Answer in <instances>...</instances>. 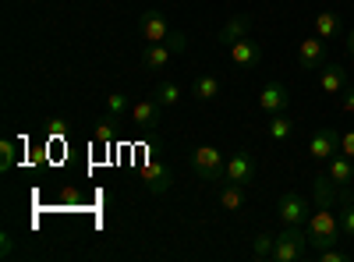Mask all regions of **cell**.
<instances>
[{
	"label": "cell",
	"instance_id": "24",
	"mask_svg": "<svg viewBox=\"0 0 354 262\" xmlns=\"http://www.w3.org/2000/svg\"><path fill=\"white\" fill-rule=\"evenodd\" d=\"M117 124H121V118H106L96 124V142H113V131H117Z\"/></svg>",
	"mask_w": 354,
	"mask_h": 262
},
{
	"label": "cell",
	"instance_id": "12",
	"mask_svg": "<svg viewBox=\"0 0 354 262\" xmlns=\"http://www.w3.org/2000/svg\"><path fill=\"white\" fill-rule=\"evenodd\" d=\"M142 181H145V191L163 195V191H170V185H174V170H170L167 163H149V167L142 170Z\"/></svg>",
	"mask_w": 354,
	"mask_h": 262
},
{
	"label": "cell",
	"instance_id": "4",
	"mask_svg": "<svg viewBox=\"0 0 354 262\" xmlns=\"http://www.w3.org/2000/svg\"><path fill=\"white\" fill-rule=\"evenodd\" d=\"M277 216H280L283 223L305 227V223H308V202H305V195H298V191L280 195V202H277Z\"/></svg>",
	"mask_w": 354,
	"mask_h": 262
},
{
	"label": "cell",
	"instance_id": "13",
	"mask_svg": "<svg viewBox=\"0 0 354 262\" xmlns=\"http://www.w3.org/2000/svg\"><path fill=\"white\" fill-rule=\"evenodd\" d=\"M326 174H330L340 188H347V185L354 181V160L344 156V153H333V156L326 160Z\"/></svg>",
	"mask_w": 354,
	"mask_h": 262
},
{
	"label": "cell",
	"instance_id": "31",
	"mask_svg": "<svg viewBox=\"0 0 354 262\" xmlns=\"http://www.w3.org/2000/svg\"><path fill=\"white\" fill-rule=\"evenodd\" d=\"M0 255H4V259L15 255V238L11 234H0Z\"/></svg>",
	"mask_w": 354,
	"mask_h": 262
},
{
	"label": "cell",
	"instance_id": "21",
	"mask_svg": "<svg viewBox=\"0 0 354 262\" xmlns=\"http://www.w3.org/2000/svg\"><path fill=\"white\" fill-rule=\"evenodd\" d=\"M290 135H294V121H287L283 113H273L270 118V138L273 142H287Z\"/></svg>",
	"mask_w": 354,
	"mask_h": 262
},
{
	"label": "cell",
	"instance_id": "10",
	"mask_svg": "<svg viewBox=\"0 0 354 262\" xmlns=\"http://www.w3.org/2000/svg\"><path fill=\"white\" fill-rule=\"evenodd\" d=\"M230 61H234V68H259L262 46L245 36V39H238V43H230Z\"/></svg>",
	"mask_w": 354,
	"mask_h": 262
},
{
	"label": "cell",
	"instance_id": "16",
	"mask_svg": "<svg viewBox=\"0 0 354 262\" xmlns=\"http://www.w3.org/2000/svg\"><path fill=\"white\" fill-rule=\"evenodd\" d=\"M170 46L167 43H145V53H142V68L145 71H163L170 64Z\"/></svg>",
	"mask_w": 354,
	"mask_h": 262
},
{
	"label": "cell",
	"instance_id": "32",
	"mask_svg": "<svg viewBox=\"0 0 354 262\" xmlns=\"http://www.w3.org/2000/svg\"><path fill=\"white\" fill-rule=\"evenodd\" d=\"M340 96H344V100H340V106H344L347 113H354V85H347V89H344Z\"/></svg>",
	"mask_w": 354,
	"mask_h": 262
},
{
	"label": "cell",
	"instance_id": "27",
	"mask_svg": "<svg viewBox=\"0 0 354 262\" xmlns=\"http://www.w3.org/2000/svg\"><path fill=\"white\" fill-rule=\"evenodd\" d=\"M163 43L170 46V53H185V50H188V36L177 32V28H170V36H167Z\"/></svg>",
	"mask_w": 354,
	"mask_h": 262
},
{
	"label": "cell",
	"instance_id": "1",
	"mask_svg": "<svg viewBox=\"0 0 354 262\" xmlns=\"http://www.w3.org/2000/svg\"><path fill=\"white\" fill-rule=\"evenodd\" d=\"M305 234H308V245L315 252L333 248L340 238V216H333V206H315V213H308Z\"/></svg>",
	"mask_w": 354,
	"mask_h": 262
},
{
	"label": "cell",
	"instance_id": "17",
	"mask_svg": "<svg viewBox=\"0 0 354 262\" xmlns=\"http://www.w3.org/2000/svg\"><path fill=\"white\" fill-rule=\"evenodd\" d=\"M252 32V15H234L223 28H220V43H238V39H245Z\"/></svg>",
	"mask_w": 354,
	"mask_h": 262
},
{
	"label": "cell",
	"instance_id": "23",
	"mask_svg": "<svg viewBox=\"0 0 354 262\" xmlns=\"http://www.w3.org/2000/svg\"><path fill=\"white\" fill-rule=\"evenodd\" d=\"M273 241H277V234H259L252 241V255L255 259H273Z\"/></svg>",
	"mask_w": 354,
	"mask_h": 262
},
{
	"label": "cell",
	"instance_id": "14",
	"mask_svg": "<svg viewBox=\"0 0 354 262\" xmlns=\"http://www.w3.org/2000/svg\"><path fill=\"white\" fill-rule=\"evenodd\" d=\"M160 103L156 100H138V103H131V121L138 124V128H156L160 124Z\"/></svg>",
	"mask_w": 354,
	"mask_h": 262
},
{
	"label": "cell",
	"instance_id": "19",
	"mask_svg": "<svg viewBox=\"0 0 354 262\" xmlns=\"http://www.w3.org/2000/svg\"><path fill=\"white\" fill-rule=\"evenodd\" d=\"M340 32H344V25H340V18H337L333 11H319V15H315V36L337 39Z\"/></svg>",
	"mask_w": 354,
	"mask_h": 262
},
{
	"label": "cell",
	"instance_id": "5",
	"mask_svg": "<svg viewBox=\"0 0 354 262\" xmlns=\"http://www.w3.org/2000/svg\"><path fill=\"white\" fill-rule=\"evenodd\" d=\"M223 181H234V185H252L255 181V156L248 149H238L230 160H227V178Z\"/></svg>",
	"mask_w": 354,
	"mask_h": 262
},
{
	"label": "cell",
	"instance_id": "7",
	"mask_svg": "<svg viewBox=\"0 0 354 262\" xmlns=\"http://www.w3.org/2000/svg\"><path fill=\"white\" fill-rule=\"evenodd\" d=\"M308 153L312 160H330L333 153H340V135L333 128H315L308 138Z\"/></svg>",
	"mask_w": 354,
	"mask_h": 262
},
{
	"label": "cell",
	"instance_id": "9",
	"mask_svg": "<svg viewBox=\"0 0 354 262\" xmlns=\"http://www.w3.org/2000/svg\"><path fill=\"white\" fill-rule=\"evenodd\" d=\"M259 106L270 113V118H273V113H283V110L290 106L287 85H283V82H270V85H266V89L259 93Z\"/></svg>",
	"mask_w": 354,
	"mask_h": 262
},
{
	"label": "cell",
	"instance_id": "30",
	"mask_svg": "<svg viewBox=\"0 0 354 262\" xmlns=\"http://www.w3.org/2000/svg\"><path fill=\"white\" fill-rule=\"evenodd\" d=\"M319 259H322V262H347L351 255H344V252H337V248H322Z\"/></svg>",
	"mask_w": 354,
	"mask_h": 262
},
{
	"label": "cell",
	"instance_id": "29",
	"mask_svg": "<svg viewBox=\"0 0 354 262\" xmlns=\"http://www.w3.org/2000/svg\"><path fill=\"white\" fill-rule=\"evenodd\" d=\"M46 131H50L53 138H64V135H68V121H61V118H53V121L46 124Z\"/></svg>",
	"mask_w": 354,
	"mask_h": 262
},
{
	"label": "cell",
	"instance_id": "20",
	"mask_svg": "<svg viewBox=\"0 0 354 262\" xmlns=\"http://www.w3.org/2000/svg\"><path fill=\"white\" fill-rule=\"evenodd\" d=\"M153 100H156L160 106H174L177 100H181V85H177V82H170V78H163V82L156 85Z\"/></svg>",
	"mask_w": 354,
	"mask_h": 262
},
{
	"label": "cell",
	"instance_id": "2",
	"mask_svg": "<svg viewBox=\"0 0 354 262\" xmlns=\"http://www.w3.org/2000/svg\"><path fill=\"white\" fill-rule=\"evenodd\" d=\"M308 248H312V245H308L305 227L283 223V230H280L277 241H273V262H298V259H305Z\"/></svg>",
	"mask_w": 354,
	"mask_h": 262
},
{
	"label": "cell",
	"instance_id": "28",
	"mask_svg": "<svg viewBox=\"0 0 354 262\" xmlns=\"http://www.w3.org/2000/svg\"><path fill=\"white\" fill-rule=\"evenodd\" d=\"M340 153H344V156H351V160H354V128H351V131H344V135H340Z\"/></svg>",
	"mask_w": 354,
	"mask_h": 262
},
{
	"label": "cell",
	"instance_id": "11",
	"mask_svg": "<svg viewBox=\"0 0 354 262\" xmlns=\"http://www.w3.org/2000/svg\"><path fill=\"white\" fill-rule=\"evenodd\" d=\"M319 89L326 96H340L347 89V68L344 64H322L319 68Z\"/></svg>",
	"mask_w": 354,
	"mask_h": 262
},
{
	"label": "cell",
	"instance_id": "34",
	"mask_svg": "<svg viewBox=\"0 0 354 262\" xmlns=\"http://www.w3.org/2000/svg\"><path fill=\"white\" fill-rule=\"evenodd\" d=\"M351 259H354V255H351Z\"/></svg>",
	"mask_w": 354,
	"mask_h": 262
},
{
	"label": "cell",
	"instance_id": "18",
	"mask_svg": "<svg viewBox=\"0 0 354 262\" xmlns=\"http://www.w3.org/2000/svg\"><path fill=\"white\" fill-rule=\"evenodd\" d=\"M192 96H195L198 103H213V100L220 96V78H216V75H198L195 85H192Z\"/></svg>",
	"mask_w": 354,
	"mask_h": 262
},
{
	"label": "cell",
	"instance_id": "15",
	"mask_svg": "<svg viewBox=\"0 0 354 262\" xmlns=\"http://www.w3.org/2000/svg\"><path fill=\"white\" fill-rule=\"evenodd\" d=\"M245 202H248L245 185H234V181H223V185H220V209L238 213V209H245Z\"/></svg>",
	"mask_w": 354,
	"mask_h": 262
},
{
	"label": "cell",
	"instance_id": "3",
	"mask_svg": "<svg viewBox=\"0 0 354 262\" xmlns=\"http://www.w3.org/2000/svg\"><path fill=\"white\" fill-rule=\"evenodd\" d=\"M192 170L202 181H220V178H227V160L220 156L216 145H198L192 153Z\"/></svg>",
	"mask_w": 354,
	"mask_h": 262
},
{
	"label": "cell",
	"instance_id": "25",
	"mask_svg": "<svg viewBox=\"0 0 354 262\" xmlns=\"http://www.w3.org/2000/svg\"><path fill=\"white\" fill-rule=\"evenodd\" d=\"M340 230L347 238H354V198H347L344 209H340Z\"/></svg>",
	"mask_w": 354,
	"mask_h": 262
},
{
	"label": "cell",
	"instance_id": "33",
	"mask_svg": "<svg viewBox=\"0 0 354 262\" xmlns=\"http://www.w3.org/2000/svg\"><path fill=\"white\" fill-rule=\"evenodd\" d=\"M347 53L354 57V28H351V32H347Z\"/></svg>",
	"mask_w": 354,
	"mask_h": 262
},
{
	"label": "cell",
	"instance_id": "26",
	"mask_svg": "<svg viewBox=\"0 0 354 262\" xmlns=\"http://www.w3.org/2000/svg\"><path fill=\"white\" fill-rule=\"evenodd\" d=\"M15 153H18V145H15L11 138L0 142V170H11V167H15Z\"/></svg>",
	"mask_w": 354,
	"mask_h": 262
},
{
	"label": "cell",
	"instance_id": "8",
	"mask_svg": "<svg viewBox=\"0 0 354 262\" xmlns=\"http://www.w3.org/2000/svg\"><path fill=\"white\" fill-rule=\"evenodd\" d=\"M298 61H301L305 71H319L322 64H326V39H322V36H308V39H301V46H298Z\"/></svg>",
	"mask_w": 354,
	"mask_h": 262
},
{
	"label": "cell",
	"instance_id": "22",
	"mask_svg": "<svg viewBox=\"0 0 354 262\" xmlns=\"http://www.w3.org/2000/svg\"><path fill=\"white\" fill-rule=\"evenodd\" d=\"M106 113H110V118H124V113H131L128 96H124V93H110V96H106Z\"/></svg>",
	"mask_w": 354,
	"mask_h": 262
},
{
	"label": "cell",
	"instance_id": "6",
	"mask_svg": "<svg viewBox=\"0 0 354 262\" xmlns=\"http://www.w3.org/2000/svg\"><path fill=\"white\" fill-rule=\"evenodd\" d=\"M138 32L145 43H163L170 36V25H167V15L163 11H142L138 18Z\"/></svg>",
	"mask_w": 354,
	"mask_h": 262
}]
</instances>
